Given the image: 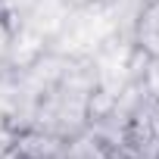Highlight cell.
I'll return each instance as SVG.
<instances>
[{"label":"cell","mask_w":159,"mask_h":159,"mask_svg":"<svg viewBox=\"0 0 159 159\" xmlns=\"http://www.w3.org/2000/svg\"><path fill=\"white\" fill-rule=\"evenodd\" d=\"M140 78H143V84H147L153 94H159V59H143Z\"/></svg>","instance_id":"obj_7"},{"label":"cell","mask_w":159,"mask_h":159,"mask_svg":"<svg viewBox=\"0 0 159 159\" xmlns=\"http://www.w3.org/2000/svg\"><path fill=\"white\" fill-rule=\"evenodd\" d=\"M7 78L10 134L44 131L53 137H75L91 128L100 106V69L94 56L41 50Z\"/></svg>","instance_id":"obj_1"},{"label":"cell","mask_w":159,"mask_h":159,"mask_svg":"<svg viewBox=\"0 0 159 159\" xmlns=\"http://www.w3.org/2000/svg\"><path fill=\"white\" fill-rule=\"evenodd\" d=\"M62 3H66L69 10H84V7H94V3H100V0H62Z\"/></svg>","instance_id":"obj_9"},{"label":"cell","mask_w":159,"mask_h":159,"mask_svg":"<svg viewBox=\"0 0 159 159\" xmlns=\"http://www.w3.org/2000/svg\"><path fill=\"white\" fill-rule=\"evenodd\" d=\"M0 150H3V147H0Z\"/></svg>","instance_id":"obj_11"},{"label":"cell","mask_w":159,"mask_h":159,"mask_svg":"<svg viewBox=\"0 0 159 159\" xmlns=\"http://www.w3.org/2000/svg\"><path fill=\"white\" fill-rule=\"evenodd\" d=\"M0 159H31V156H25V153L16 150L13 143H3V150H0Z\"/></svg>","instance_id":"obj_8"},{"label":"cell","mask_w":159,"mask_h":159,"mask_svg":"<svg viewBox=\"0 0 159 159\" xmlns=\"http://www.w3.org/2000/svg\"><path fill=\"white\" fill-rule=\"evenodd\" d=\"M13 69H16V28L10 16L0 10V81H7Z\"/></svg>","instance_id":"obj_5"},{"label":"cell","mask_w":159,"mask_h":159,"mask_svg":"<svg viewBox=\"0 0 159 159\" xmlns=\"http://www.w3.org/2000/svg\"><path fill=\"white\" fill-rule=\"evenodd\" d=\"M91 131L100 134L125 159H159V94H153L140 72L109 94L91 119Z\"/></svg>","instance_id":"obj_2"},{"label":"cell","mask_w":159,"mask_h":159,"mask_svg":"<svg viewBox=\"0 0 159 159\" xmlns=\"http://www.w3.org/2000/svg\"><path fill=\"white\" fill-rule=\"evenodd\" d=\"M3 3H7V0H0V10H3Z\"/></svg>","instance_id":"obj_10"},{"label":"cell","mask_w":159,"mask_h":159,"mask_svg":"<svg viewBox=\"0 0 159 159\" xmlns=\"http://www.w3.org/2000/svg\"><path fill=\"white\" fill-rule=\"evenodd\" d=\"M59 159H125L119 150H112L100 134H94L91 128L81 131V134H75L66 140Z\"/></svg>","instance_id":"obj_4"},{"label":"cell","mask_w":159,"mask_h":159,"mask_svg":"<svg viewBox=\"0 0 159 159\" xmlns=\"http://www.w3.org/2000/svg\"><path fill=\"white\" fill-rule=\"evenodd\" d=\"M131 47L143 59H159V0L143 3L131 25Z\"/></svg>","instance_id":"obj_3"},{"label":"cell","mask_w":159,"mask_h":159,"mask_svg":"<svg viewBox=\"0 0 159 159\" xmlns=\"http://www.w3.org/2000/svg\"><path fill=\"white\" fill-rule=\"evenodd\" d=\"M100 3H103L106 16L112 19L116 31L125 25V28H128V38H131V25H134V16L143 10V3H150V0H100Z\"/></svg>","instance_id":"obj_6"}]
</instances>
